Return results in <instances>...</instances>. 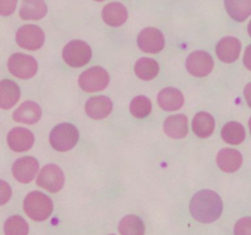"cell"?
<instances>
[{
  "mask_svg": "<svg viewBox=\"0 0 251 235\" xmlns=\"http://www.w3.org/2000/svg\"><path fill=\"white\" fill-rule=\"evenodd\" d=\"M223 211L222 198L212 190L198 191L190 201V213L201 223H213Z\"/></svg>",
  "mask_w": 251,
  "mask_h": 235,
  "instance_id": "obj_1",
  "label": "cell"
},
{
  "mask_svg": "<svg viewBox=\"0 0 251 235\" xmlns=\"http://www.w3.org/2000/svg\"><path fill=\"white\" fill-rule=\"evenodd\" d=\"M24 210L31 219L43 222L53 212V201L39 191H32L25 198Z\"/></svg>",
  "mask_w": 251,
  "mask_h": 235,
  "instance_id": "obj_2",
  "label": "cell"
},
{
  "mask_svg": "<svg viewBox=\"0 0 251 235\" xmlns=\"http://www.w3.org/2000/svg\"><path fill=\"white\" fill-rule=\"evenodd\" d=\"M78 141V130L75 125L63 122L53 127L49 135V142L51 147L59 152L70 151Z\"/></svg>",
  "mask_w": 251,
  "mask_h": 235,
  "instance_id": "obj_3",
  "label": "cell"
},
{
  "mask_svg": "<svg viewBox=\"0 0 251 235\" xmlns=\"http://www.w3.org/2000/svg\"><path fill=\"white\" fill-rule=\"evenodd\" d=\"M92 58V50L91 47L86 42L71 41L64 47L63 49V59L69 66L71 68H81L85 66Z\"/></svg>",
  "mask_w": 251,
  "mask_h": 235,
  "instance_id": "obj_4",
  "label": "cell"
},
{
  "mask_svg": "<svg viewBox=\"0 0 251 235\" xmlns=\"http://www.w3.org/2000/svg\"><path fill=\"white\" fill-rule=\"evenodd\" d=\"M109 73L100 66H93L83 71L78 77V85L85 92H98L107 88Z\"/></svg>",
  "mask_w": 251,
  "mask_h": 235,
  "instance_id": "obj_5",
  "label": "cell"
},
{
  "mask_svg": "<svg viewBox=\"0 0 251 235\" xmlns=\"http://www.w3.org/2000/svg\"><path fill=\"white\" fill-rule=\"evenodd\" d=\"M37 68L38 65H37L36 59L26 54H12L7 60V69L10 73L22 80L33 77L37 72Z\"/></svg>",
  "mask_w": 251,
  "mask_h": 235,
  "instance_id": "obj_6",
  "label": "cell"
},
{
  "mask_svg": "<svg viewBox=\"0 0 251 235\" xmlns=\"http://www.w3.org/2000/svg\"><path fill=\"white\" fill-rule=\"evenodd\" d=\"M65 176L63 170L55 164H47L41 169L37 176V185L43 188L49 192H58L63 188Z\"/></svg>",
  "mask_w": 251,
  "mask_h": 235,
  "instance_id": "obj_7",
  "label": "cell"
},
{
  "mask_svg": "<svg viewBox=\"0 0 251 235\" xmlns=\"http://www.w3.org/2000/svg\"><path fill=\"white\" fill-rule=\"evenodd\" d=\"M16 42L21 48L37 50L44 43V32L34 24H25L16 32Z\"/></svg>",
  "mask_w": 251,
  "mask_h": 235,
  "instance_id": "obj_8",
  "label": "cell"
},
{
  "mask_svg": "<svg viewBox=\"0 0 251 235\" xmlns=\"http://www.w3.org/2000/svg\"><path fill=\"white\" fill-rule=\"evenodd\" d=\"M186 69L189 72L196 77H205L212 71L213 59L207 51H193L186 59Z\"/></svg>",
  "mask_w": 251,
  "mask_h": 235,
  "instance_id": "obj_9",
  "label": "cell"
},
{
  "mask_svg": "<svg viewBox=\"0 0 251 235\" xmlns=\"http://www.w3.org/2000/svg\"><path fill=\"white\" fill-rule=\"evenodd\" d=\"M137 44L145 53L156 54L164 48V36L159 29L147 27L137 36Z\"/></svg>",
  "mask_w": 251,
  "mask_h": 235,
  "instance_id": "obj_10",
  "label": "cell"
},
{
  "mask_svg": "<svg viewBox=\"0 0 251 235\" xmlns=\"http://www.w3.org/2000/svg\"><path fill=\"white\" fill-rule=\"evenodd\" d=\"M39 169L38 161L33 157H24L17 159L12 165V175L22 184L31 183Z\"/></svg>",
  "mask_w": 251,
  "mask_h": 235,
  "instance_id": "obj_11",
  "label": "cell"
},
{
  "mask_svg": "<svg viewBox=\"0 0 251 235\" xmlns=\"http://www.w3.org/2000/svg\"><path fill=\"white\" fill-rule=\"evenodd\" d=\"M240 49H242V43L239 39L228 36L218 42L217 47H216V53L223 63L230 64L234 63L239 58Z\"/></svg>",
  "mask_w": 251,
  "mask_h": 235,
  "instance_id": "obj_12",
  "label": "cell"
},
{
  "mask_svg": "<svg viewBox=\"0 0 251 235\" xmlns=\"http://www.w3.org/2000/svg\"><path fill=\"white\" fill-rule=\"evenodd\" d=\"M9 147L15 152H26L33 146L34 136L25 127H14L7 135Z\"/></svg>",
  "mask_w": 251,
  "mask_h": 235,
  "instance_id": "obj_13",
  "label": "cell"
},
{
  "mask_svg": "<svg viewBox=\"0 0 251 235\" xmlns=\"http://www.w3.org/2000/svg\"><path fill=\"white\" fill-rule=\"evenodd\" d=\"M86 114L95 120H100L107 118L113 110V103L105 95L92 97L86 102Z\"/></svg>",
  "mask_w": 251,
  "mask_h": 235,
  "instance_id": "obj_14",
  "label": "cell"
},
{
  "mask_svg": "<svg viewBox=\"0 0 251 235\" xmlns=\"http://www.w3.org/2000/svg\"><path fill=\"white\" fill-rule=\"evenodd\" d=\"M242 153L237 149L225 148L221 149L217 154V165L226 173H234L242 166Z\"/></svg>",
  "mask_w": 251,
  "mask_h": 235,
  "instance_id": "obj_15",
  "label": "cell"
},
{
  "mask_svg": "<svg viewBox=\"0 0 251 235\" xmlns=\"http://www.w3.org/2000/svg\"><path fill=\"white\" fill-rule=\"evenodd\" d=\"M102 17L108 26L119 27L127 20V10L122 2H109L103 7Z\"/></svg>",
  "mask_w": 251,
  "mask_h": 235,
  "instance_id": "obj_16",
  "label": "cell"
},
{
  "mask_svg": "<svg viewBox=\"0 0 251 235\" xmlns=\"http://www.w3.org/2000/svg\"><path fill=\"white\" fill-rule=\"evenodd\" d=\"M163 130L172 139H184L189 132L188 118L184 114L172 115L164 121Z\"/></svg>",
  "mask_w": 251,
  "mask_h": 235,
  "instance_id": "obj_17",
  "label": "cell"
},
{
  "mask_svg": "<svg viewBox=\"0 0 251 235\" xmlns=\"http://www.w3.org/2000/svg\"><path fill=\"white\" fill-rule=\"evenodd\" d=\"M158 104L167 112H174L183 107L184 95L179 90L173 87L163 88L158 93Z\"/></svg>",
  "mask_w": 251,
  "mask_h": 235,
  "instance_id": "obj_18",
  "label": "cell"
},
{
  "mask_svg": "<svg viewBox=\"0 0 251 235\" xmlns=\"http://www.w3.org/2000/svg\"><path fill=\"white\" fill-rule=\"evenodd\" d=\"M42 115V110L39 105L34 102H27L22 103L19 108L14 112L12 118L15 121L24 122V124H34L39 120Z\"/></svg>",
  "mask_w": 251,
  "mask_h": 235,
  "instance_id": "obj_19",
  "label": "cell"
},
{
  "mask_svg": "<svg viewBox=\"0 0 251 235\" xmlns=\"http://www.w3.org/2000/svg\"><path fill=\"white\" fill-rule=\"evenodd\" d=\"M20 88L16 82L11 80H2L0 82V107L2 109H10L20 99Z\"/></svg>",
  "mask_w": 251,
  "mask_h": 235,
  "instance_id": "obj_20",
  "label": "cell"
},
{
  "mask_svg": "<svg viewBox=\"0 0 251 235\" xmlns=\"http://www.w3.org/2000/svg\"><path fill=\"white\" fill-rule=\"evenodd\" d=\"M47 15V4L44 0H22L20 17L22 20H41Z\"/></svg>",
  "mask_w": 251,
  "mask_h": 235,
  "instance_id": "obj_21",
  "label": "cell"
},
{
  "mask_svg": "<svg viewBox=\"0 0 251 235\" xmlns=\"http://www.w3.org/2000/svg\"><path fill=\"white\" fill-rule=\"evenodd\" d=\"M193 130L196 136L201 139L210 137L215 131V119L210 113H198L193 119Z\"/></svg>",
  "mask_w": 251,
  "mask_h": 235,
  "instance_id": "obj_22",
  "label": "cell"
},
{
  "mask_svg": "<svg viewBox=\"0 0 251 235\" xmlns=\"http://www.w3.org/2000/svg\"><path fill=\"white\" fill-rule=\"evenodd\" d=\"M228 15L238 22H243L251 15V0H225Z\"/></svg>",
  "mask_w": 251,
  "mask_h": 235,
  "instance_id": "obj_23",
  "label": "cell"
},
{
  "mask_svg": "<svg viewBox=\"0 0 251 235\" xmlns=\"http://www.w3.org/2000/svg\"><path fill=\"white\" fill-rule=\"evenodd\" d=\"M159 65L156 60L150 58H141L135 63V73L137 77L145 81H151L158 75Z\"/></svg>",
  "mask_w": 251,
  "mask_h": 235,
  "instance_id": "obj_24",
  "label": "cell"
},
{
  "mask_svg": "<svg viewBox=\"0 0 251 235\" xmlns=\"http://www.w3.org/2000/svg\"><path fill=\"white\" fill-rule=\"evenodd\" d=\"M222 139L229 144H239L245 140V129L238 121H229L222 127Z\"/></svg>",
  "mask_w": 251,
  "mask_h": 235,
  "instance_id": "obj_25",
  "label": "cell"
},
{
  "mask_svg": "<svg viewBox=\"0 0 251 235\" xmlns=\"http://www.w3.org/2000/svg\"><path fill=\"white\" fill-rule=\"evenodd\" d=\"M120 235H145L144 220L134 214L125 215L119 223Z\"/></svg>",
  "mask_w": 251,
  "mask_h": 235,
  "instance_id": "obj_26",
  "label": "cell"
},
{
  "mask_svg": "<svg viewBox=\"0 0 251 235\" xmlns=\"http://www.w3.org/2000/svg\"><path fill=\"white\" fill-rule=\"evenodd\" d=\"M4 233L5 235H27L28 234V224L20 215H11L5 222Z\"/></svg>",
  "mask_w": 251,
  "mask_h": 235,
  "instance_id": "obj_27",
  "label": "cell"
},
{
  "mask_svg": "<svg viewBox=\"0 0 251 235\" xmlns=\"http://www.w3.org/2000/svg\"><path fill=\"white\" fill-rule=\"evenodd\" d=\"M152 110V103L145 95H137L130 103V113L137 119H144L150 115Z\"/></svg>",
  "mask_w": 251,
  "mask_h": 235,
  "instance_id": "obj_28",
  "label": "cell"
},
{
  "mask_svg": "<svg viewBox=\"0 0 251 235\" xmlns=\"http://www.w3.org/2000/svg\"><path fill=\"white\" fill-rule=\"evenodd\" d=\"M234 235H251V217H244L235 223Z\"/></svg>",
  "mask_w": 251,
  "mask_h": 235,
  "instance_id": "obj_29",
  "label": "cell"
},
{
  "mask_svg": "<svg viewBox=\"0 0 251 235\" xmlns=\"http://www.w3.org/2000/svg\"><path fill=\"white\" fill-rule=\"evenodd\" d=\"M17 0H0V14L2 16H9L16 9Z\"/></svg>",
  "mask_w": 251,
  "mask_h": 235,
  "instance_id": "obj_30",
  "label": "cell"
},
{
  "mask_svg": "<svg viewBox=\"0 0 251 235\" xmlns=\"http://www.w3.org/2000/svg\"><path fill=\"white\" fill-rule=\"evenodd\" d=\"M1 196H2V200H1L2 205H4L10 197H11V190H10V188L7 186V184L5 183V181H1Z\"/></svg>",
  "mask_w": 251,
  "mask_h": 235,
  "instance_id": "obj_31",
  "label": "cell"
},
{
  "mask_svg": "<svg viewBox=\"0 0 251 235\" xmlns=\"http://www.w3.org/2000/svg\"><path fill=\"white\" fill-rule=\"evenodd\" d=\"M244 65L247 66V69H249L251 71V44L245 49L244 54Z\"/></svg>",
  "mask_w": 251,
  "mask_h": 235,
  "instance_id": "obj_32",
  "label": "cell"
},
{
  "mask_svg": "<svg viewBox=\"0 0 251 235\" xmlns=\"http://www.w3.org/2000/svg\"><path fill=\"white\" fill-rule=\"evenodd\" d=\"M244 95H245V99H247L248 105L251 108V82H249L247 86H245Z\"/></svg>",
  "mask_w": 251,
  "mask_h": 235,
  "instance_id": "obj_33",
  "label": "cell"
},
{
  "mask_svg": "<svg viewBox=\"0 0 251 235\" xmlns=\"http://www.w3.org/2000/svg\"><path fill=\"white\" fill-rule=\"evenodd\" d=\"M248 32H249V34L251 37V21L249 22V24H248Z\"/></svg>",
  "mask_w": 251,
  "mask_h": 235,
  "instance_id": "obj_34",
  "label": "cell"
},
{
  "mask_svg": "<svg viewBox=\"0 0 251 235\" xmlns=\"http://www.w3.org/2000/svg\"><path fill=\"white\" fill-rule=\"evenodd\" d=\"M249 127H250V132H251V118H250V120H249Z\"/></svg>",
  "mask_w": 251,
  "mask_h": 235,
  "instance_id": "obj_35",
  "label": "cell"
},
{
  "mask_svg": "<svg viewBox=\"0 0 251 235\" xmlns=\"http://www.w3.org/2000/svg\"><path fill=\"white\" fill-rule=\"evenodd\" d=\"M96 1H103V0H96Z\"/></svg>",
  "mask_w": 251,
  "mask_h": 235,
  "instance_id": "obj_36",
  "label": "cell"
},
{
  "mask_svg": "<svg viewBox=\"0 0 251 235\" xmlns=\"http://www.w3.org/2000/svg\"><path fill=\"white\" fill-rule=\"evenodd\" d=\"M112 235H113V234H112Z\"/></svg>",
  "mask_w": 251,
  "mask_h": 235,
  "instance_id": "obj_37",
  "label": "cell"
}]
</instances>
